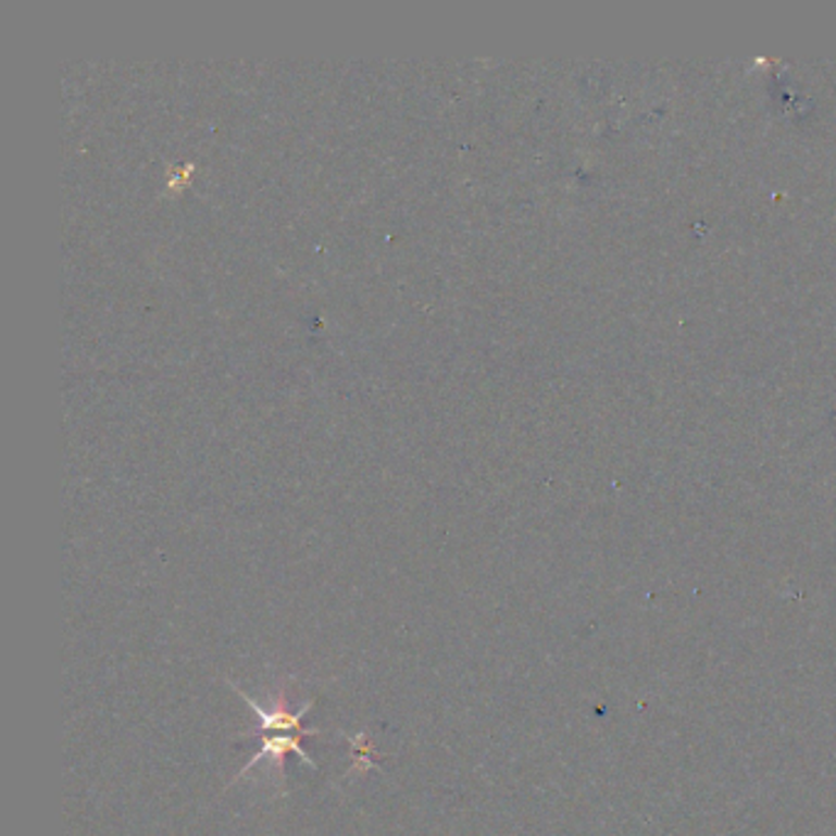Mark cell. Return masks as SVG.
Wrapping results in <instances>:
<instances>
[{
  "mask_svg": "<svg viewBox=\"0 0 836 836\" xmlns=\"http://www.w3.org/2000/svg\"><path fill=\"white\" fill-rule=\"evenodd\" d=\"M234 689H236V687H234ZM236 691L244 697L246 704L255 711V716H258V722H261L263 732L304 734V736H316V734H320V732H312V728H302V719H304L307 711L312 709V701H307V704H302V709L297 711V714H292V711L287 709V699H285V695L280 691V695H277V704H275V709H273V711H265L263 707H258L255 701H253V697H248L246 691H241V689H236Z\"/></svg>",
  "mask_w": 836,
  "mask_h": 836,
  "instance_id": "6da1fadb",
  "label": "cell"
},
{
  "mask_svg": "<svg viewBox=\"0 0 836 836\" xmlns=\"http://www.w3.org/2000/svg\"><path fill=\"white\" fill-rule=\"evenodd\" d=\"M302 738H304V734H290V736H265L263 748H261V751H258V753L251 758V761H248V765L244 768L241 775H238V777H244L248 771H251V768H253L255 763L265 761V758H267V761H273V765H277V771H280V775H283V773H285V758L290 756V753L300 756L307 765L316 768V763L312 761L310 756L304 753V748L300 746ZM238 777H236V781H238ZM236 781H234V783H236Z\"/></svg>",
  "mask_w": 836,
  "mask_h": 836,
  "instance_id": "7a4b0ae2",
  "label": "cell"
}]
</instances>
